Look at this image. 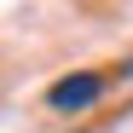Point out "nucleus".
Returning a JSON list of instances; mask_svg holds the SVG:
<instances>
[{
  "label": "nucleus",
  "mask_w": 133,
  "mask_h": 133,
  "mask_svg": "<svg viewBox=\"0 0 133 133\" xmlns=\"http://www.w3.org/2000/svg\"><path fill=\"white\" fill-rule=\"evenodd\" d=\"M98 98H104V75H98V70L64 75V81L46 87V104L58 110V116H81V110H87V104H98Z\"/></svg>",
  "instance_id": "nucleus-1"
}]
</instances>
